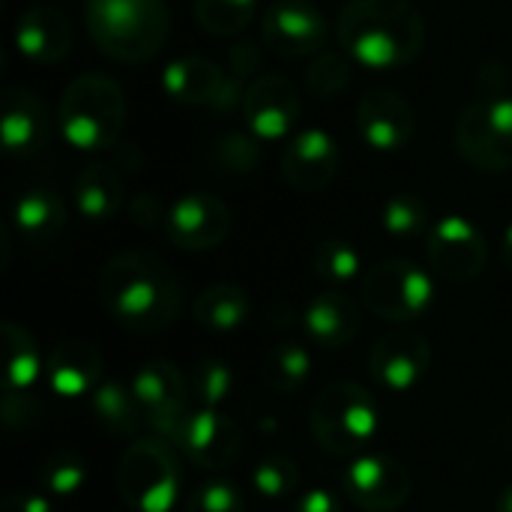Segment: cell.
Wrapping results in <instances>:
<instances>
[{"mask_svg":"<svg viewBox=\"0 0 512 512\" xmlns=\"http://www.w3.org/2000/svg\"><path fill=\"white\" fill-rule=\"evenodd\" d=\"M291 512H342V504L339 495L330 489H309L294 501Z\"/></svg>","mask_w":512,"mask_h":512,"instance_id":"ab89813d","label":"cell"},{"mask_svg":"<svg viewBox=\"0 0 512 512\" xmlns=\"http://www.w3.org/2000/svg\"><path fill=\"white\" fill-rule=\"evenodd\" d=\"M57 123L63 138L78 150L93 153L114 147L126 123V99L120 84L102 72L72 78L60 93Z\"/></svg>","mask_w":512,"mask_h":512,"instance_id":"277c9868","label":"cell"},{"mask_svg":"<svg viewBox=\"0 0 512 512\" xmlns=\"http://www.w3.org/2000/svg\"><path fill=\"white\" fill-rule=\"evenodd\" d=\"M105 312L129 333L153 336L183 312V288L174 270L150 252H120L99 273Z\"/></svg>","mask_w":512,"mask_h":512,"instance_id":"6da1fadb","label":"cell"},{"mask_svg":"<svg viewBox=\"0 0 512 512\" xmlns=\"http://www.w3.org/2000/svg\"><path fill=\"white\" fill-rule=\"evenodd\" d=\"M177 453L201 471H225L243 453L240 426L216 408H198L186 414L168 438Z\"/></svg>","mask_w":512,"mask_h":512,"instance_id":"9c48e42d","label":"cell"},{"mask_svg":"<svg viewBox=\"0 0 512 512\" xmlns=\"http://www.w3.org/2000/svg\"><path fill=\"white\" fill-rule=\"evenodd\" d=\"M342 489L363 512H396L411 498V471L393 456H357L342 471Z\"/></svg>","mask_w":512,"mask_h":512,"instance_id":"7c38bea8","label":"cell"},{"mask_svg":"<svg viewBox=\"0 0 512 512\" xmlns=\"http://www.w3.org/2000/svg\"><path fill=\"white\" fill-rule=\"evenodd\" d=\"M381 225L396 240H411V237L429 234V228H432L429 207L411 192H396L387 198V204L381 210Z\"/></svg>","mask_w":512,"mask_h":512,"instance_id":"836d02e7","label":"cell"},{"mask_svg":"<svg viewBox=\"0 0 512 512\" xmlns=\"http://www.w3.org/2000/svg\"><path fill=\"white\" fill-rule=\"evenodd\" d=\"M72 201H75V210L87 222H105V219L117 216L120 204H123L120 171H114L105 162L84 165L72 183Z\"/></svg>","mask_w":512,"mask_h":512,"instance_id":"cb8c5ba5","label":"cell"},{"mask_svg":"<svg viewBox=\"0 0 512 512\" xmlns=\"http://www.w3.org/2000/svg\"><path fill=\"white\" fill-rule=\"evenodd\" d=\"M117 492L135 512H171L180 495L177 447L165 438L132 441L117 465Z\"/></svg>","mask_w":512,"mask_h":512,"instance_id":"8992f818","label":"cell"},{"mask_svg":"<svg viewBox=\"0 0 512 512\" xmlns=\"http://www.w3.org/2000/svg\"><path fill=\"white\" fill-rule=\"evenodd\" d=\"M312 375V354L300 342H276L261 363V378L273 393L291 396L306 387Z\"/></svg>","mask_w":512,"mask_h":512,"instance_id":"f1b7e54d","label":"cell"},{"mask_svg":"<svg viewBox=\"0 0 512 512\" xmlns=\"http://www.w3.org/2000/svg\"><path fill=\"white\" fill-rule=\"evenodd\" d=\"M309 423L318 447L342 459L363 453L381 432L375 396L354 381H336L324 387L312 402Z\"/></svg>","mask_w":512,"mask_h":512,"instance_id":"5b68a950","label":"cell"},{"mask_svg":"<svg viewBox=\"0 0 512 512\" xmlns=\"http://www.w3.org/2000/svg\"><path fill=\"white\" fill-rule=\"evenodd\" d=\"M357 132L372 150L396 153L414 141L417 132L414 105L390 87H375L357 105Z\"/></svg>","mask_w":512,"mask_h":512,"instance_id":"ac0fdd59","label":"cell"},{"mask_svg":"<svg viewBox=\"0 0 512 512\" xmlns=\"http://www.w3.org/2000/svg\"><path fill=\"white\" fill-rule=\"evenodd\" d=\"M0 512H51V498L45 492H12L3 498Z\"/></svg>","mask_w":512,"mask_h":512,"instance_id":"60d3db41","label":"cell"},{"mask_svg":"<svg viewBox=\"0 0 512 512\" xmlns=\"http://www.w3.org/2000/svg\"><path fill=\"white\" fill-rule=\"evenodd\" d=\"M45 384L60 399L90 396L102 384V354L84 339H69L51 348L45 360Z\"/></svg>","mask_w":512,"mask_h":512,"instance_id":"44dd1931","label":"cell"},{"mask_svg":"<svg viewBox=\"0 0 512 512\" xmlns=\"http://www.w3.org/2000/svg\"><path fill=\"white\" fill-rule=\"evenodd\" d=\"M249 294L234 282H216L204 288L192 303V318L210 333H234L249 321Z\"/></svg>","mask_w":512,"mask_h":512,"instance_id":"4316f807","label":"cell"},{"mask_svg":"<svg viewBox=\"0 0 512 512\" xmlns=\"http://www.w3.org/2000/svg\"><path fill=\"white\" fill-rule=\"evenodd\" d=\"M300 90L282 72H267L243 93V117L258 141H282L300 117Z\"/></svg>","mask_w":512,"mask_h":512,"instance_id":"2e32d148","label":"cell"},{"mask_svg":"<svg viewBox=\"0 0 512 512\" xmlns=\"http://www.w3.org/2000/svg\"><path fill=\"white\" fill-rule=\"evenodd\" d=\"M360 306L342 291H324L309 300L303 312V330L315 348L339 351L360 336Z\"/></svg>","mask_w":512,"mask_h":512,"instance_id":"7402d4cb","label":"cell"},{"mask_svg":"<svg viewBox=\"0 0 512 512\" xmlns=\"http://www.w3.org/2000/svg\"><path fill=\"white\" fill-rule=\"evenodd\" d=\"M426 255L435 273L468 285L483 276L489 249L483 231L465 216H444L426 234Z\"/></svg>","mask_w":512,"mask_h":512,"instance_id":"8fae6325","label":"cell"},{"mask_svg":"<svg viewBox=\"0 0 512 512\" xmlns=\"http://www.w3.org/2000/svg\"><path fill=\"white\" fill-rule=\"evenodd\" d=\"M3 357H6L3 396H36L33 387L45 375V363H42L39 345L30 336V330H24L15 321H6L3 324Z\"/></svg>","mask_w":512,"mask_h":512,"instance_id":"484cf974","label":"cell"},{"mask_svg":"<svg viewBox=\"0 0 512 512\" xmlns=\"http://www.w3.org/2000/svg\"><path fill=\"white\" fill-rule=\"evenodd\" d=\"M432 366V345L417 330H390L369 351V375L387 393L414 390Z\"/></svg>","mask_w":512,"mask_h":512,"instance_id":"9a60e30c","label":"cell"},{"mask_svg":"<svg viewBox=\"0 0 512 512\" xmlns=\"http://www.w3.org/2000/svg\"><path fill=\"white\" fill-rule=\"evenodd\" d=\"M0 138H3L6 153L15 159H27L48 144V138H51L48 108L33 90L9 87L3 93Z\"/></svg>","mask_w":512,"mask_h":512,"instance_id":"ffe728a7","label":"cell"},{"mask_svg":"<svg viewBox=\"0 0 512 512\" xmlns=\"http://www.w3.org/2000/svg\"><path fill=\"white\" fill-rule=\"evenodd\" d=\"M165 93L180 105L231 111L240 102V81L225 75L213 60L201 54L177 57L162 72Z\"/></svg>","mask_w":512,"mask_h":512,"instance_id":"4fadbf2b","label":"cell"},{"mask_svg":"<svg viewBox=\"0 0 512 512\" xmlns=\"http://www.w3.org/2000/svg\"><path fill=\"white\" fill-rule=\"evenodd\" d=\"M312 267H315V276L327 285H348L360 276V267H363V258L360 252L348 243V240H339V237H330L324 243H318L315 255H312Z\"/></svg>","mask_w":512,"mask_h":512,"instance_id":"1f68e13d","label":"cell"},{"mask_svg":"<svg viewBox=\"0 0 512 512\" xmlns=\"http://www.w3.org/2000/svg\"><path fill=\"white\" fill-rule=\"evenodd\" d=\"M129 216H132L135 225L150 228V225H156V222H165L168 210L159 204V198H153V195H138V198L129 204Z\"/></svg>","mask_w":512,"mask_h":512,"instance_id":"b9f144b4","label":"cell"},{"mask_svg":"<svg viewBox=\"0 0 512 512\" xmlns=\"http://www.w3.org/2000/svg\"><path fill=\"white\" fill-rule=\"evenodd\" d=\"M15 48L36 66L60 63L72 51L69 18L54 6H33L15 24Z\"/></svg>","mask_w":512,"mask_h":512,"instance_id":"603a6c76","label":"cell"},{"mask_svg":"<svg viewBox=\"0 0 512 512\" xmlns=\"http://www.w3.org/2000/svg\"><path fill=\"white\" fill-rule=\"evenodd\" d=\"M336 33L342 51L372 72L405 69L426 45V21L411 0H345Z\"/></svg>","mask_w":512,"mask_h":512,"instance_id":"7a4b0ae2","label":"cell"},{"mask_svg":"<svg viewBox=\"0 0 512 512\" xmlns=\"http://www.w3.org/2000/svg\"><path fill=\"white\" fill-rule=\"evenodd\" d=\"M495 512H512V483L498 495V501H495Z\"/></svg>","mask_w":512,"mask_h":512,"instance_id":"f6af8a7d","label":"cell"},{"mask_svg":"<svg viewBox=\"0 0 512 512\" xmlns=\"http://www.w3.org/2000/svg\"><path fill=\"white\" fill-rule=\"evenodd\" d=\"M42 414L39 396H3V423L6 429H30Z\"/></svg>","mask_w":512,"mask_h":512,"instance_id":"f35d334b","label":"cell"},{"mask_svg":"<svg viewBox=\"0 0 512 512\" xmlns=\"http://www.w3.org/2000/svg\"><path fill=\"white\" fill-rule=\"evenodd\" d=\"M12 222L30 246H48L60 237L66 225V204L51 189H27L15 201Z\"/></svg>","mask_w":512,"mask_h":512,"instance_id":"d4e9b609","label":"cell"},{"mask_svg":"<svg viewBox=\"0 0 512 512\" xmlns=\"http://www.w3.org/2000/svg\"><path fill=\"white\" fill-rule=\"evenodd\" d=\"M501 258H504V267L512 273V222L507 225L504 237H501Z\"/></svg>","mask_w":512,"mask_h":512,"instance_id":"ee69618b","label":"cell"},{"mask_svg":"<svg viewBox=\"0 0 512 512\" xmlns=\"http://www.w3.org/2000/svg\"><path fill=\"white\" fill-rule=\"evenodd\" d=\"M363 303L372 315L405 324L420 321L435 306V282L432 276L405 258H390L375 264L360 285Z\"/></svg>","mask_w":512,"mask_h":512,"instance_id":"ba28073f","label":"cell"},{"mask_svg":"<svg viewBox=\"0 0 512 512\" xmlns=\"http://www.w3.org/2000/svg\"><path fill=\"white\" fill-rule=\"evenodd\" d=\"M36 483H39V492H45L48 498H72L87 483V465L78 453L57 450L42 462Z\"/></svg>","mask_w":512,"mask_h":512,"instance_id":"f546056e","label":"cell"},{"mask_svg":"<svg viewBox=\"0 0 512 512\" xmlns=\"http://www.w3.org/2000/svg\"><path fill=\"white\" fill-rule=\"evenodd\" d=\"M258 12V0H195V18L210 36H237Z\"/></svg>","mask_w":512,"mask_h":512,"instance_id":"4dcf8cb0","label":"cell"},{"mask_svg":"<svg viewBox=\"0 0 512 512\" xmlns=\"http://www.w3.org/2000/svg\"><path fill=\"white\" fill-rule=\"evenodd\" d=\"M327 36L330 24L312 0H273L264 9L261 39L279 57H315L327 45Z\"/></svg>","mask_w":512,"mask_h":512,"instance_id":"30bf717a","label":"cell"},{"mask_svg":"<svg viewBox=\"0 0 512 512\" xmlns=\"http://www.w3.org/2000/svg\"><path fill=\"white\" fill-rule=\"evenodd\" d=\"M84 21L96 48L129 66L153 60L171 36L165 0H87Z\"/></svg>","mask_w":512,"mask_h":512,"instance_id":"3957f363","label":"cell"},{"mask_svg":"<svg viewBox=\"0 0 512 512\" xmlns=\"http://www.w3.org/2000/svg\"><path fill=\"white\" fill-rule=\"evenodd\" d=\"M132 393L144 411V420L162 435L171 438L177 423L186 417L189 381L168 360H150L132 375Z\"/></svg>","mask_w":512,"mask_h":512,"instance_id":"e0dca14e","label":"cell"},{"mask_svg":"<svg viewBox=\"0 0 512 512\" xmlns=\"http://www.w3.org/2000/svg\"><path fill=\"white\" fill-rule=\"evenodd\" d=\"M213 168L222 174H249L255 171V165L261 162V141L249 132H228L222 138H216L213 150H210Z\"/></svg>","mask_w":512,"mask_h":512,"instance_id":"e575fe53","label":"cell"},{"mask_svg":"<svg viewBox=\"0 0 512 512\" xmlns=\"http://www.w3.org/2000/svg\"><path fill=\"white\" fill-rule=\"evenodd\" d=\"M339 144L324 129H303L282 153V177L297 192H321L339 174Z\"/></svg>","mask_w":512,"mask_h":512,"instance_id":"d6986e66","label":"cell"},{"mask_svg":"<svg viewBox=\"0 0 512 512\" xmlns=\"http://www.w3.org/2000/svg\"><path fill=\"white\" fill-rule=\"evenodd\" d=\"M90 414L93 420L108 432V435H123L132 438L141 423H144V411L132 393V387H123L120 381H102L90 396Z\"/></svg>","mask_w":512,"mask_h":512,"instance_id":"83f0119b","label":"cell"},{"mask_svg":"<svg viewBox=\"0 0 512 512\" xmlns=\"http://www.w3.org/2000/svg\"><path fill=\"white\" fill-rule=\"evenodd\" d=\"M252 489L264 501H288L300 489V465L291 456H264L252 471Z\"/></svg>","mask_w":512,"mask_h":512,"instance_id":"d6a6232c","label":"cell"},{"mask_svg":"<svg viewBox=\"0 0 512 512\" xmlns=\"http://www.w3.org/2000/svg\"><path fill=\"white\" fill-rule=\"evenodd\" d=\"M261 63V54L252 42H240L231 48V69H234V78L243 81L246 75H252Z\"/></svg>","mask_w":512,"mask_h":512,"instance_id":"7bdbcfd3","label":"cell"},{"mask_svg":"<svg viewBox=\"0 0 512 512\" xmlns=\"http://www.w3.org/2000/svg\"><path fill=\"white\" fill-rule=\"evenodd\" d=\"M243 495L234 483H225V480H210V483H201L198 489H192L189 501H186V510L183 512H243Z\"/></svg>","mask_w":512,"mask_h":512,"instance_id":"74e56055","label":"cell"},{"mask_svg":"<svg viewBox=\"0 0 512 512\" xmlns=\"http://www.w3.org/2000/svg\"><path fill=\"white\" fill-rule=\"evenodd\" d=\"M459 156L489 174L512 168V96L492 93L471 102L453 129Z\"/></svg>","mask_w":512,"mask_h":512,"instance_id":"52a82bcc","label":"cell"},{"mask_svg":"<svg viewBox=\"0 0 512 512\" xmlns=\"http://www.w3.org/2000/svg\"><path fill=\"white\" fill-rule=\"evenodd\" d=\"M348 84H351V57L348 54L321 51V54L312 57V63L306 69L309 93H315L318 99H330V96L345 93Z\"/></svg>","mask_w":512,"mask_h":512,"instance_id":"d590c367","label":"cell"},{"mask_svg":"<svg viewBox=\"0 0 512 512\" xmlns=\"http://www.w3.org/2000/svg\"><path fill=\"white\" fill-rule=\"evenodd\" d=\"M234 372L228 363L222 360H201L195 369H192V378H189V396L201 405V408H216L222 405L231 390H234Z\"/></svg>","mask_w":512,"mask_h":512,"instance_id":"8d00e7d4","label":"cell"},{"mask_svg":"<svg viewBox=\"0 0 512 512\" xmlns=\"http://www.w3.org/2000/svg\"><path fill=\"white\" fill-rule=\"evenodd\" d=\"M165 234L183 252H210L228 240L231 210L219 195L189 192L168 207Z\"/></svg>","mask_w":512,"mask_h":512,"instance_id":"5bb4252c","label":"cell"}]
</instances>
